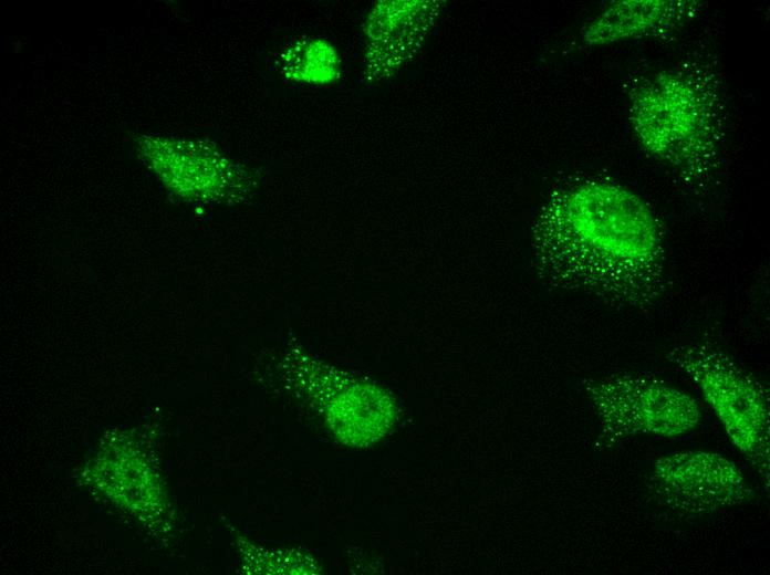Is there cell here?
<instances>
[{
  "label": "cell",
  "mask_w": 770,
  "mask_h": 575,
  "mask_svg": "<svg viewBox=\"0 0 770 575\" xmlns=\"http://www.w3.org/2000/svg\"><path fill=\"white\" fill-rule=\"evenodd\" d=\"M537 240L542 271L556 282L636 312L663 299L660 223L638 195L615 181L589 179L564 190L541 217Z\"/></svg>",
  "instance_id": "1"
},
{
  "label": "cell",
  "mask_w": 770,
  "mask_h": 575,
  "mask_svg": "<svg viewBox=\"0 0 770 575\" xmlns=\"http://www.w3.org/2000/svg\"><path fill=\"white\" fill-rule=\"evenodd\" d=\"M631 123L643 148L690 182L715 164L716 114L710 92L693 75L669 71L638 87Z\"/></svg>",
  "instance_id": "2"
},
{
  "label": "cell",
  "mask_w": 770,
  "mask_h": 575,
  "mask_svg": "<svg viewBox=\"0 0 770 575\" xmlns=\"http://www.w3.org/2000/svg\"><path fill=\"white\" fill-rule=\"evenodd\" d=\"M666 358L698 387L732 445L768 485L770 408L764 386L709 342L678 345Z\"/></svg>",
  "instance_id": "3"
},
{
  "label": "cell",
  "mask_w": 770,
  "mask_h": 575,
  "mask_svg": "<svg viewBox=\"0 0 770 575\" xmlns=\"http://www.w3.org/2000/svg\"><path fill=\"white\" fill-rule=\"evenodd\" d=\"M278 381L309 405L335 436L353 446H365L392 428L397 407L382 387L352 376L301 347H288L274 363Z\"/></svg>",
  "instance_id": "4"
},
{
  "label": "cell",
  "mask_w": 770,
  "mask_h": 575,
  "mask_svg": "<svg viewBox=\"0 0 770 575\" xmlns=\"http://www.w3.org/2000/svg\"><path fill=\"white\" fill-rule=\"evenodd\" d=\"M584 391L596 411L600 443L613 447L626 438L683 436L700 422L697 401L648 373H620L589 380Z\"/></svg>",
  "instance_id": "5"
},
{
  "label": "cell",
  "mask_w": 770,
  "mask_h": 575,
  "mask_svg": "<svg viewBox=\"0 0 770 575\" xmlns=\"http://www.w3.org/2000/svg\"><path fill=\"white\" fill-rule=\"evenodd\" d=\"M649 489L680 515H699L749 501L753 491L741 470L725 456L704 450L670 453L652 468Z\"/></svg>",
  "instance_id": "6"
},
{
  "label": "cell",
  "mask_w": 770,
  "mask_h": 575,
  "mask_svg": "<svg viewBox=\"0 0 770 575\" xmlns=\"http://www.w3.org/2000/svg\"><path fill=\"white\" fill-rule=\"evenodd\" d=\"M697 8L695 1H616L586 25L583 41L600 46L660 33L693 17Z\"/></svg>",
  "instance_id": "7"
},
{
  "label": "cell",
  "mask_w": 770,
  "mask_h": 575,
  "mask_svg": "<svg viewBox=\"0 0 770 575\" xmlns=\"http://www.w3.org/2000/svg\"><path fill=\"white\" fill-rule=\"evenodd\" d=\"M435 15V2L400 1L383 2L372 12L366 31L368 41L377 50L398 49L399 54H406L407 50L416 43L430 20Z\"/></svg>",
  "instance_id": "8"
}]
</instances>
